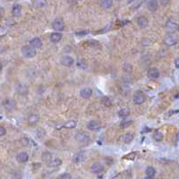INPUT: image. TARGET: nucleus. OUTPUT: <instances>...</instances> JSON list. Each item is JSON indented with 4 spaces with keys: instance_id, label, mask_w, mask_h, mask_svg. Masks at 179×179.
Masks as SVG:
<instances>
[{
    "instance_id": "14",
    "label": "nucleus",
    "mask_w": 179,
    "mask_h": 179,
    "mask_svg": "<svg viewBox=\"0 0 179 179\" xmlns=\"http://www.w3.org/2000/svg\"><path fill=\"white\" fill-rule=\"evenodd\" d=\"M30 45L34 49H39L42 47V41L39 38H34L30 41Z\"/></svg>"
},
{
    "instance_id": "22",
    "label": "nucleus",
    "mask_w": 179,
    "mask_h": 179,
    "mask_svg": "<svg viewBox=\"0 0 179 179\" xmlns=\"http://www.w3.org/2000/svg\"><path fill=\"white\" fill-rule=\"evenodd\" d=\"M145 173H146V178H153L156 175V170L153 167H148Z\"/></svg>"
},
{
    "instance_id": "1",
    "label": "nucleus",
    "mask_w": 179,
    "mask_h": 179,
    "mask_svg": "<svg viewBox=\"0 0 179 179\" xmlns=\"http://www.w3.org/2000/svg\"><path fill=\"white\" fill-rule=\"evenodd\" d=\"M21 51H22L23 56L27 57V58H33L37 54L35 49L32 48L31 45H26V46H23L21 49Z\"/></svg>"
},
{
    "instance_id": "38",
    "label": "nucleus",
    "mask_w": 179,
    "mask_h": 179,
    "mask_svg": "<svg viewBox=\"0 0 179 179\" xmlns=\"http://www.w3.org/2000/svg\"><path fill=\"white\" fill-rule=\"evenodd\" d=\"M178 58H175V67L176 68H178L179 67V63H178Z\"/></svg>"
},
{
    "instance_id": "28",
    "label": "nucleus",
    "mask_w": 179,
    "mask_h": 179,
    "mask_svg": "<svg viewBox=\"0 0 179 179\" xmlns=\"http://www.w3.org/2000/svg\"><path fill=\"white\" fill-rule=\"evenodd\" d=\"M132 124V120H128V119H124L121 124H120V126L123 127V128H125V127H128L129 125H131Z\"/></svg>"
},
{
    "instance_id": "19",
    "label": "nucleus",
    "mask_w": 179,
    "mask_h": 179,
    "mask_svg": "<svg viewBox=\"0 0 179 179\" xmlns=\"http://www.w3.org/2000/svg\"><path fill=\"white\" fill-rule=\"evenodd\" d=\"M100 5L101 7L105 9H109L113 6V0H100Z\"/></svg>"
},
{
    "instance_id": "8",
    "label": "nucleus",
    "mask_w": 179,
    "mask_h": 179,
    "mask_svg": "<svg viewBox=\"0 0 179 179\" xmlns=\"http://www.w3.org/2000/svg\"><path fill=\"white\" fill-rule=\"evenodd\" d=\"M92 92H92V90L91 88L86 87V88L81 89V91H80V96H81V98L87 100V99H90V98L92 97Z\"/></svg>"
},
{
    "instance_id": "30",
    "label": "nucleus",
    "mask_w": 179,
    "mask_h": 179,
    "mask_svg": "<svg viewBox=\"0 0 179 179\" xmlns=\"http://www.w3.org/2000/svg\"><path fill=\"white\" fill-rule=\"evenodd\" d=\"M46 4H47L46 0H36V2H35V6L37 7H39V8L45 7V6H46Z\"/></svg>"
},
{
    "instance_id": "31",
    "label": "nucleus",
    "mask_w": 179,
    "mask_h": 179,
    "mask_svg": "<svg viewBox=\"0 0 179 179\" xmlns=\"http://www.w3.org/2000/svg\"><path fill=\"white\" fill-rule=\"evenodd\" d=\"M77 66H78L79 68H81V69H87V67H88L87 64H86L85 61H83V60H78V62H77Z\"/></svg>"
},
{
    "instance_id": "39",
    "label": "nucleus",
    "mask_w": 179,
    "mask_h": 179,
    "mask_svg": "<svg viewBox=\"0 0 179 179\" xmlns=\"http://www.w3.org/2000/svg\"><path fill=\"white\" fill-rule=\"evenodd\" d=\"M2 68H3V65H2V63H1V62H0V71H1V70H2Z\"/></svg>"
},
{
    "instance_id": "9",
    "label": "nucleus",
    "mask_w": 179,
    "mask_h": 179,
    "mask_svg": "<svg viewBox=\"0 0 179 179\" xmlns=\"http://www.w3.org/2000/svg\"><path fill=\"white\" fill-rule=\"evenodd\" d=\"M104 169H105L104 166L100 162H96V163L92 164L91 167V170L94 174H100L101 172L104 171Z\"/></svg>"
},
{
    "instance_id": "11",
    "label": "nucleus",
    "mask_w": 179,
    "mask_h": 179,
    "mask_svg": "<svg viewBox=\"0 0 179 179\" xmlns=\"http://www.w3.org/2000/svg\"><path fill=\"white\" fill-rule=\"evenodd\" d=\"M87 128L91 131H99L100 129V124L95 120H91L87 124Z\"/></svg>"
},
{
    "instance_id": "4",
    "label": "nucleus",
    "mask_w": 179,
    "mask_h": 179,
    "mask_svg": "<svg viewBox=\"0 0 179 179\" xmlns=\"http://www.w3.org/2000/svg\"><path fill=\"white\" fill-rule=\"evenodd\" d=\"M3 106L7 112H12L16 108V103L12 99H7L3 101Z\"/></svg>"
},
{
    "instance_id": "32",
    "label": "nucleus",
    "mask_w": 179,
    "mask_h": 179,
    "mask_svg": "<svg viewBox=\"0 0 179 179\" xmlns=\"http://www.w3.org/2000/svg\"><path fill=\"white\" fill-rule=\"evenodd\" d=\"M102 103L106 106V107H109L111 105V100L108 97H104L102 100Z\"/></svg>"
},
{
    "instance_id": "33",
    "label": "nucleus",
    "mask_w": 179,
    "mask_h": 179,
    "mask_svg": "<svg viewBox=\"0 0 179 179\" xmlns=\"http://www.w3.org/2000/svg\"><path fill=\"white\" fill-rule=\"evenodd\" d=\"M135 156H136V154L134 153V152H132L131 154H128V155H126L125 157H124V159H131V160H133L134 159H135Z\"/></svg>"
},
{
    "instance_id": "26",
    "label": "nucleus",
    "mask_w": 179,
    "mask_h": 179,
    "mask_svg": "<svg viewBox=\"0 0 179 179\" xmlns=\"http://www.w3.org/2000/svg\"><path fill=\"white\" fill-rule=\"evenodd\" d=\"M61 164H62V160H61L60 159H52V160L49 163V167H58L59 166H61Z\"/></svg>"
},
{
    "instance_id": "21",
    "label": "nucleus",
    "mask_w": 179,
    "mask_h": 179,
    "mask_svg": "<svg viewBox=\"0 0 179 179\" xmlns=\"http://www.w3.org/2000/svg\"><path fill=\"white\" fill-rule=\"evenodd\" d=\"M39 120V116L38 114H31L30 116H29V119H28V122L30 124L33 125V124H36Z\"/></svg>"
},
{
    "instance_id": "12",
    "label": "nucleus",
    "mask_w": 179,
    "mask_h": 179,
    "mask_svg": "<svg viewBox=\"0 0 179 179\" xmlns=\"http://www.w3.org/2000/svg\"><path fill=\"white\" fill-rule=\"evenodd\" d=\"M137 24H138V26H140L141 28H146V27H148V25H149V20H148L145 16H143V15L139 16V17L137 18Z\"/></svg>"
},
{
    "instance_id": "2",
    "label": "nucleus",
    "mask_w": 179,
    "mask_h": 179,
    "mask_svg": "<svg viewBox=\"0 0 179 179\" xmlns=\"http://www.w3.org/2000/svg\"><path fill=\"white\" fill-rule=\"evenodd\" d=\"M163 42L165 45H167V46L172 47V46H175V45L177 44V38L173 33H168L164 37Z\"/></svg>"
},
{
    "instance_id": "6",
    "label": "nucleus",
    "mask_w": 179,
    "mask_h": 179,
    "mask_svg": "<svg viewBox=\"0 0 179 179\" xmlns=\"http://www.w3.org/2000/svg\"><path fill=\"white\" fill-rule=\"evenodd\" d=\"M75 140L78 143H89L90 142V136L83 132H78L75 134Z\"/></svg>"
},
{
    "instance_id": "3",
    "label": "nucleus",
    "mask_w": 179,
    "mask_h": 179,
    "mask_svg": "<svg viewBox=\"0 0 179 179\" xmlns=\"http://www.w3.org/2000/svg\"><path fill=\"white\" fill-rule=\"evenodd\" d=\"M132 100H133V102L136 105H142L143 103H144L146 98H145L144 93L142 91H137L135 93H134Z\"/></svg>"
},
{
    "instance_id": "10",
    "label": "nucleus",
    "mask_w": 179,
    "mask_h": 179,
    "mask_svg": "<svg viewBox=\"0 0 179 179\" xmlns=\"http://www.w3.org/2000/svg\"><path fill=\"white\" fill-rule=\"evenodd\" d=\"M73 62H74L73 58L70 56H64L61 57V64L65 66H67V67L72 66Z\"/></svg>"
},
{
    "instance_id": "17",
    "label": "nucleus",
    "mask_w": 179,
    "mask_h": 179,
    "mask_svg": "<svg viewBox=\"0 0 179 179\" xmlns=\"http://www.w3.org/2000/svg\"><path fill=\"white\" fill-rule=\"evenodd\" d=\"M62 39V34L60 32H53L51 33L50 37H49V39L51 42L53 43H57L61 40Z\"/></svg>"
},
{
    "instance_id": "5",
    "label": "nucleus",
    "mask_w": 179,
    "mask_h": 179,
    "mask_svg": "<svg viewBox=\"0 0 179 179\" xmlns=\"http://www.w3.org/2000/svg\"><path fill=\"white\" fill-rule=\"evenodd\" d=\"M165 28L167 29V31L169 32V33H173L175 31H177L178 29V25L175 22H174L173 20H167V23H166V25H165Z\"/></svg>"
},
{
    "instance_id": "15",
    "label": "nucleus",
    "mask_w": 179,
    "mask_h": 179,
    "mask_svg": "<svg viewBox=\"0 0 179 179\" xmlns=\"http://www.w3.org/2000/svg\"><path fill=\"white\" fill-rule=\"evenodd\" d=\"M133 139H134V134L132 132H126L122 137V141L124 143H130L132 142Z\"/></svg>"
},
{
    "instance_id": "24",
    "label": "nucleus",
    "mask_w": 179,
    "mask_h": 179,
    "mask_svg": "<svg viewBox=\"0 0 179 179\" xmlns=\"http://www.w3.org/2000/svg\"><path fill=\"white\" fill-rule=\"evenodd\" d=\"M84 158H85L84 153H83V152H79V153H77V154L73 157V162H75V163H80V162H81V161L84 160Z\"/></svg>"
},
{
    "instance_id": "27",
    "label": "nucleus",
    "mask_w": 179,
    "mask_h": 179,
    "mask_svg": "<svg viewBox=\"0 0 179 179\" xmlns=\"http://www.w3.org/2000/svg\"><path fill=\"white\" fill-rule=\"evenodd\" d=\"M75 126H76V122L74 120H69V121L65 122V124H64V127L68 128V129H73Z\"/></svg>"
},
{
    "instance_id": "36",
    "label": "nucleus",
    "mask_w": 179,
    "mask_h": 179,
    "mask_svg": "<svg viewBox=\"0 0 179 179\" xmlns=\"http://www.w3.org/2000/svg\"><path fill=\"white\" fill-rule=\"evenodd\" d=\"M6 133H7L6 128L3 127V126H0V137H2V136L6 135Z\"/></svg>"
},
{
    "instance_id": "34",
    "label": "nucleus",
    "mask_w": 179,
    "mask_h": 179,
    "mask_svg": "<svg viewBox=\"0 0 179 179\" xmlns=\"http://www.w3.org/2000/svg\"><path fill=\"white\" fill-rule=\"evenodd\" d=\"M71 177H72L71 175H69L68 173H63L62 175H59V178H60V179H70Z\"/></svg>"
},
{
    "instance_id": "25",
    "label": "nucleus",
    "mask_w": 179,
    "mask_h": 179,
    "mask_svg": "<svg viewBox=\"0 0 179 179\" xmlns=\"http://www.w3.org/2000/svg\"><path fill=\"white\" fill-rule=\"evenodd\" d=\"M163 137H164V135H163V133L161 132V131L157 130V131L154 132V133H153V138H154L157 142H161V141L163 140Z\"/></svg>"
},
{
    "instance_id": "20",
    "label": "nucleus",
    "mask_w": 179,
    "mask_h": 179,
    "mask_svg": "<svg viewBox=\"0 0 179 179\" xmlns=\"http://www.w3.org/2000/svg\"><path fill=\"white\" fill-rule=\"evenodd\" d=\"M41 159H42V160H43L44 162L49 163V162L52 160V154H51L50 152H49V151H45V152L42 153Z\"/></svg>"
},
{
    "instance_id": "7",
    "label": "nucleus",
    "mask_w": 179,
    "mask_h": 179,
    "mask_svg": "<svg viewBox=\"0 0 179 179\" xmlns=\"http://www.w3.org/2000/svg\"><path fill=\"white\" fill-rule=\"evenodd\" d=\"M52 28L57 31H62L65 28L64 22L60 18H57L52 23Z\"/></svg>"
},
{
    "instance_id": "13",
    "label": "nucleus",
    "mask_w": 179,
    "mask_h": 179,
    "mask_svg": "<svg viewBox=\"0 0 179 179\" xmlns=\"http://www.w3.org/2000/svg\"><path fill=\"white\" fill-rule=\"evenodd\" d=\"M147 7L150 12L151 13L156 12L158 9V0H149Z\"/></svg>"
},
{
    "instance_id": "35",
    "label": "nucleus",
    "mask_w": 179,
    "mask_h": 179,
    "mask_svg": "<svg viewBox=\"0 0 179 179\" xmlns=\"http://www.w3.org/2000/svg\"><path fill=\"white\" fill-rule=\"evenodd\" d=\"M89 33V31H77L75 34L77 35V36H80V37H81V36H85V35H87Z\"/></svg>"
},
{
    "instance_id": "18",
    "label": "nucleus",
    "mask_w": 179,
    "mask_h": 179,
    "mask_svg": "<svg viewBox=\"0 0 179 179\" xmlns=\"http://www.w3.org/2000/svg\"><path fill=\"white\" fill-rule=\"evenodd\" d=\"M16 159L18 162L20 163H24L26 161H28L29 159V155L26 152H21L16 156Z\"/></svg>"
},
{
    "instance_id": "23",
    "label": "nucleus",
    "mask_w": 179,
    "mask_h": 179,
    "mask_svg": "<svg viewBox=\"0 0 179 179\" xmlns=\"http://www.w3.org/2000/svg\"><path fill=\"white\" fill-rule=\"evenodd\" d=\"M21 11H22V9H21V6L20 5L16 4V5H15L13 7L12 13H13V15L15 17H19L21 15Z\"/></svg>"
},
{
    "instance_id": "37",
    "label": "nucleus",
    "mask_w": 179,
    "mask_h": 179,
    "mask_svg": "<svg viewBox=\"0 0 179 179\" xmlns=\"http://www.w3.org/2000/svg\"><path fill=\"white\" fill-rule=\"evenodd\" d=\"M169 2H170V0H160V3H161V5H162L163 7L167 6V5L169 4Z\"/></svg>"
},
{
    "instance_id": "16",
    "label": "nucleus",
    "mask_w": 179,
    "mask_h": 179,
    "mask_svg": "<svg viewBox=\"0 0 179 179\" xmlns=\"http://www.w3.org/2000/svg\"><path fill=\"white\" fill-rule=\"evenodd\" d=\"M159 76V71L157 68H151L148 71V77L151 79H157Z\"/></svg>"
},
{
    "instance_id": "29",
    "label": "nucleus",
    "mask_w": 179,
    "mask_h": 179,
    "mask_svg": "<svg viewBox=\"0 0 179 179\" xmlns=\"http://www.w3.org/2000/svg\"><path fill=\"white\" fill-rule=\"evenodd\" d=\"M129 114H130V111L127 108H123L118 112V116L121 117H125V116H129Z\"/></svg>"
}]
</instances>
